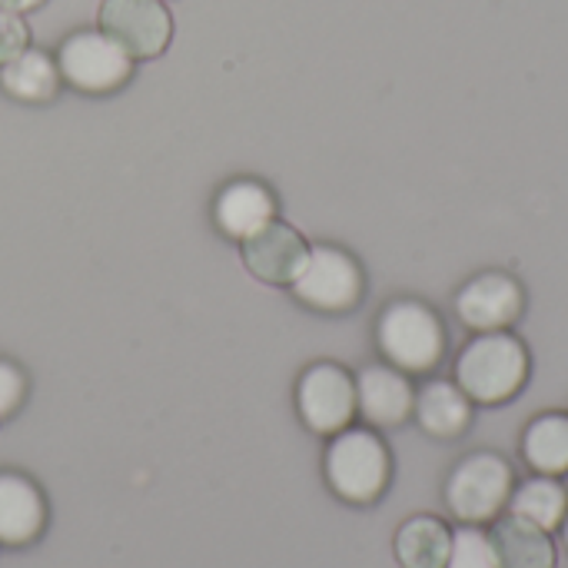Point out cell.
Returning <instances> with one entry per match:
<instances>
[{"instance_id": "obj_14", "label": "cell", "mask_w": 568, "mask_h": 568, "mask_svg": "<svg viewBox=\"0 0 568 568\" xmlns=\"http://www.w3.org/2000/svg\"><path fill=\"white\" fill-rule=\"evenodd\" d=\"M473 399L456 386V379H426L416 389L413 419L433 439H459L473 426Z\"/></svg>"}, {"instance_id": "obj_13", "label": "cell", "mask_w": 568, "mask_h": 568, "mask_svg": "<svg viewBox=\"0 0 568 568\" xmlns=\"http://www.w3.org/2000/svg\"><path fill=\"white\" fill-rule=\"evenodd\" d=\"M47 529V499L33 479L20 473H0V546L20 549L40 539Z\"/></svg>"}, {"instance_id": "obj_5", "label": "cell", "mask_w": 568, "mask_h": 568, "mask_svg": "<svg viewBox=\"0 0 568 568\" xmlns=\"http://www.w3.org/2000/svg\"><path fill=\"white\" fill-rule=\"evenodd\" d=\"M290 290L303 306L336 316L359 306L366 293V273L356 263V256H349L346 250L320 243L310 246V260Z\"/></svg>"}, {"instance_id": "obj_8", "label": "cell", "mask_w": 568, "mask_h": 568, "mask_svg": "<svg viewBox=\"0 0 568 568\" xmlns=\"http://www.w3.org/2000/svg\"><path fill=\"white\" fill-rule=\"evenodd\" d=\"M97 23V30L120 43L133 60L160 57L173 37V17L163 0H103Z\"/></svg>"}, {"instance_id": "obj_4", "label": "cell", "mask_w": 568, "mask_h": 568, "mask_svg": "<svg viewBox=\"0 0 568 568\" xmlns=\"http://www.w3.org/2000/svg\"><path fill=\"white\" fill-rule=\"evenodd\" d=\"M513 489H516V473L509 459L479 449L456 463V469L446 479L443 499L449 516L459 519L463 526H489L506 513Z\"/></svg>"}, {"instance_id": "obj_17", "label": "cell", "mask_w": 568, "mask_h": 568, "mask_svg": "<svg viewBox=\"0 0 568 568\" xmlns=\"http://www.w3.org/2000/svg\"><path fill=\"white\" fill-rule=\"evenodd\" d=\"M60 67L47 50L27 47L10 63L0 67V87L20 103H50L60 90Z\"/></svg>"}, {"instance_id": "obj_11", "label": "cell", "mask_w": 568, "mask_h": 568, "mask_svg": "<svg viewBox=\"0 0 568 568\" xmlns=\"http://www.w3.org/2000/svg\"><path fill=\"white\" fill-rule=\"evenodd\" d=\"M240 253H243L246 270L256 280L270 286H293L310 260V243L290 223L273 220L263 230H256L250 240H243Z\"/></svg>"}, {"instance_id": "obj_24", "label": "cell", "mask_w": 568, "mask_h": 568, "mask_svg": "<svg viewBox=\"0 0 568 568\" xmlns=\"http://www.w3.org/2000/svg\"><path fill=\"white\" fill-rule=\"evenodd\" d=\"M559 532H562V546L568 549V516H566V523H562V529H559Z\"/></svg>"}, {"instance_id": "obj_10", "label": "cell", "mask_w": 568, "mask_h": 568, "mask_svg": "<svg viewBox=\"0 0 568 568\" xmlns=\"http://www.w3.org/2000/svg\"><path fill=\"white\" fill-rule=\"evenodd\" d=\"M416 389L406 373L389 363L363 366L356 376V416L369 429H399L413 419Z\"/></svg>"}, {"instance_id": "obj_22", "label": "cell", "mask_w": 568, "mask_h": 568, "mask_svg": "<svg viewBox=\"0 0 568 568\" xmlns=\"http://www.w3.org/2000/svg\"><path fill=\"white\" fill-rule=\"evenodd\" d=\"M27 47H30V27H27V20L20 13L0 10V67L10 63Z\"/></svg>"}, {"instance_id": "obj_20", "label": "cell", "mask_w": 568, "mask_h": 568, "mask_svg": "<svg viewBox=\"0 0 568 568\" xmlns=\"http://www.w3.org/2000/svg\"><path fill=\"white\" fill-rule=\"evenodd\" d=\"M446 568H499L493 536L483 526H463L453 529V552Z\"/></svg>"}, {"instance_id": "obj_3", "label": "cell", "mask_w": 568, "mask_h": 568, "mask_svg": "<svg viewBox=\"0 0 568 568\" xmlns=\"http://www.w3.org/2000/svg\"><path fill=\"white\" fill-rule=\"evenodd\" d=\"M446 326L423 300H393L376 320V346L406 376H433L446 359Z\"/></svg>"}, {"instance_id": "obj_9", "label": "cell", "mask_w": 568, "mask_h": 568, "mask_svg": "<svg viewBox=\"0 0 568 568\" xmlns=\"http://www.w3.org/2000/svg\"><path fill=\"white\" fill-rule=\"evenodd\" d=\"M456 316L473 333H496L519 323L526 313V290L523 283L506 270H486L476 273L453 300Z\"/></svg>"}, {"instance_id": "obj_15", "label": "cell", "mask_w": 568, "mask_h": 568, "mask_svg": "<svg viewBox=\"0 0 568 568\" xmlns=\"http://www.w3.org/2000/svg\"><path fill=\"white\" fill-rule=\"evenodd\" d=\"M489 536H493L499 568H556L559 562L552 532H546L513 513H503L493 523Z\"/></svg>"}, {"instance_id": "obj_1", "label": "cell", "mask_w": 568, "mask_h": 568, "mask_svg": "<svg viewBox=\"0 0 568 568\" xmlns=\"http://www.w3.org/2000/svg\"><path fill=\"white\" fill-rule=\"evenodd\" d=\"M532 373L529 346L513 329L476 333L456 356L453 379L473 399V406H506L513 403Z\"/></svg>"}, {"instance_id": "obj_12", "label": "cell", "mask_w": 568, "mask_h": 568, "mask_svg": "<svg viewBox=\"0 0 568 568\" xmlns=\"http://www.w3.org/2000/svg\"><path fill=\"white\" fill-rule=\"evenodd\" d=\"M276 220V196L260 180H233L213 200V223L223 236L243 243Z\"/></svg>"}, {"instance_id": "obj_23", "label": "cell", "mask_w": 568, "mask_h": 568, "mask_svg": "<svg viewBox=\"0 0 568 568\" xmlns=\"http://www.w3.org/2000/svg\"><path fill=\"white\" fill-rule=\"evenodd\" d=\"M47 0H0V10H7V13H30V10H37V7H43Z\"/></svg>"}, {"instance_id": "obj_6", "label": "cell", "mask_w": 568, "mask_h": 568, "mask_svg": "<svg viewBox=\"0 0 568 568\" xmlns=\"http://www.w3.org/2000/svg\"><path fill=\"white\" fill-rule=\"evenodd\" d=\"M60 80L80 93H113L133 77V57L103 30H77L57 50Z\"/></svg>"}, {"instance_id": "obj_16", "label": "cell", "mask_w": 568, "mask_h": 568, "mask_svg": "<svg viewBox=\"0 0 568 568\" xmlns=\"http://www.w3.org/2000/svg\"><path fill=\"white\" fill-rule=\"evenodd\" d=\"M393 552L399 568H446L453 552V529L439 516H413L396 529Z\"/></svg>"}, {"instance_id": "obj_19", "label": "cell", "mask_w": 568, "mask_h": 568, "mask_svg": "<svg viewBox=\"0 0 568 568\" xmlns=\"http://www.w3.org/2000/svg\"><path fill=\"white\" fill-rule=\"evenodd\" d=\"M506 513H513L546 532H559L568 516V489L556 476L532 473V479H526L513 489Z\"/></svg>"}, {"instance_id": "obj_7", "label": "cell", "mask_w": 568, "mask_h": 568, "mask_svg": "<svg viewBox=\"0 0 568 568\" xmlns=\"http://www.w3.org/2000/svg\"><path fill=\"white\" fill-rule=\"evenodd\" d=\"M296 413L316 436H336L356 423V376L339 363H313L296 383Z\"/></svg>"}, {"instance_id": "obj_21", "label": "cell", "mask_w": 568, "mask_h": 568, "mask_svg": "<svg viewBox=\"0 0 568 568\" xmlns=\"http://www.w3.org/2000/svg\"><path fill=\"white\" fill-rule=\"evenodd\" d=\"M27 396V376L17 363L0 359V419H10Z\"/></svg>"}, {"instance_id": "obj_18", "label": "cell", "mask_w": 568, "mask_h": 568, "mask_svg": "<svg viewBox=\"0 0 568 568\" xmlns=\"http://www.w3.org/2000/svg\"><path fill=\"white\" fill-rule=\"evenodd\" d=\"M519 453L536 476H568V413L536 416L523 429Z\"/></svg>"}, {"instance_id": "obj_2", "label": "cell", "mask_w": 568, "mask_h": 568, "mask_svg": "<svg viewBox=\"0 0 568 568\" xmlns=\"http://www.w3.org/2000/svg\"><path fill=\"white\" fill-rule=\"evenodd\" d=\"M323 476L336 499L346 506H373L393 483V453L369 426H349L329 436Z\"/></svg>"}]
</instances>
